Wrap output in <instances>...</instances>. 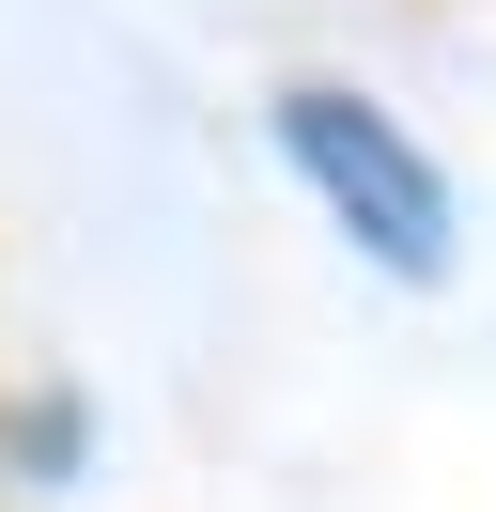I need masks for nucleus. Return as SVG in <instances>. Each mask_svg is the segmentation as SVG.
Returning a JSON list of instances; mask_svg holds the SVG:
<instances>
[{
	"label": "nucleus",
	"instance_id": "1",
	"mask_svg": "<svg viewBox=\"0 0 496 512\" xmlns=\"http://www.w3.org/2000/svg\"><path fill=\"white\" fill-rule=\"evenodd\" d=\"M279 140H295V171L403 264V280H434V264H450V187L403 156L388 109H357V94H279Z\"/></svg>",
	"mask_w": 496,
	"mask_h": 512
}]
</instances>
